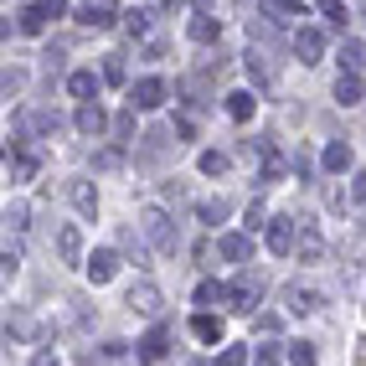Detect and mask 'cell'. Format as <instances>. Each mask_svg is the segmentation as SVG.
Instances as JSON below:
<instances>
[{"instance_id": "cell-1", "label": "cell", "mask_w": 366, "mask_h": 366, "mask_svg": "<svg viewBox=\"0 0 366 366\" xmlns=\"http://www.w3.org/2000/svg\"><path fill=\"white\" fill-rule=\"evenodd\" d=\"M263 238H268V248H273L278 258H284V253H294V243H299V217H268Z\"/></svg>"}, {"instance_id": "cell-2", "label": "cell", "mask_w": 366, "mask_h": 366, "mask_svg": "<svg viewBox=\"0 0 366 366\" xmlns=\"http://www.w3.org/2000/svg\"><path fill=\"white\" fill-rule=\"evenodd\" d=\"M140 227H145V238L155 243V248H176V222H170L165 211H155V206L140 211Z\"/></svg>"}, {"instance_id": "cell-3", "label": "cell", "mask_w": 366, "mask_h": 366, "mask_svg": "<svg viewBox=\"0 0 366 366\" xmlns=\"http://www.w3.org/2000/svg\"><path fill=\"white\" fill-rule=\"evenodd\" d=\"M165 83L160 78H140V83H129V109H160L165 103Z\"/></svg>"}, {"instance_id": "cell-4", "label": "cell", "mask_w": 366, "mask_h": 366, "mask_svg": "<svg viewBox=\"0 0 366 366\" xmlns=\"http://www.w3.org/2000/svg\"><path fill=\"white\" fill-rule=\"evenodd\" d=\"M78 21L88 31H103V26H114V21H124L119 11H114V0H83L78 6Z\"/></svg>"}, {"instance_id": "cell-5", "label": "cell", "mask_w": 366, "mask_h": 366, "mask_svg": "<svg viewBox=\"0 0 366 366\" xmlns=\"http://www.w3.org/2000/svg\"><path fill=\"white\" fill-rule=\"evenodd\" d=\"M294 253H299V263H320L325 258V238H320V227L305 217L299 222V243H294Z\"/></svg>"}, {"instance_id": "cell-6", "label": "cell", "mask_w": 366, "mask_h": 366, "mask_svg": "<svg viewBox=\"0 0 366 366\" xmlns=\"http://www.w3.org/2000/svg\"><path fill=\"white\" fill-rule=\"evenodd\" d=\"M294 57H299V62H320V57H325V31L299 26V31H294Z\"/></svg>"}, {"instance_id": "cell-7", "label": "cell", "mask_w": 366, "mask_h": 366, "mask_svg": "<svg viewBox=\"0 0 366 366\" xmlns=\"http://www.w3.org/2000/svg\"><path fill=\"white\" fill-rule=\"evenodd\" d=\"M258 299H263V278H258V273H243L238 284H232V310H253Z\"/></svg>"}, {"instance_id": "cell-8", "label": "cell", "mask_w": 366, "mask_h": 366, "mask_svg": "<svg viewBox=\"0 0 366 366\" xmlns=\"http://www.w3.org/2000/svg\"><path fill=\"white\" fill-rule=\"evenodd\" d=\"M114 273H119V253H114V248H98V253L88 258V278H93V284H109Z\"/></svg>"}, {"instance_id": "cell-9", "label": "cell", "mask_w": 366, "mask_h": 366, "mask_svg": "<svg viewBox=\"0 0 366 366\" xmlns=\"http://www.w3.org/2000/svg\"><path fill=\"white\" fill-rule=\"evenodd\" d=\"M217 253L227 258V263H248V258H253V238H248V232H227V238L217 243Z\"/></svg>"}, {"instance_id": "cell-10", "label": "cell", "mask_w": 366, "mask_h": 366, "mask_svg": "<svg viewBox=\"0 0 366 366\" xmlns=\"http://www.w3.org/2000/svg\"><path fill=\"white\" fill-rule=\"evenodd\" d=\"M68 93H73L78 103H98V78H93L88 68H78V73H68Z\"/></svg>"}, {"instance_id": "cell-11", "label": "cell", "mask_w": 366, "mask_h": 366, "mask_svg": "<svg viewBox=\"0 0 366 366\" xmlns=\"http://www.w3.org/2000/svg\"><path fill=\"white\" fill-rule=\"evenodd\" d=\"M129 305H135L140 315H160V289L145 278V284H135V289H129Z\"/></svg>"}, {"instance_id": "cell-12", "label": "cell", "mask_w": 366, "mask_h": 366, "mask_svg": "<svg viewBox=\"0 0 366 366\" xmlns=\"http://www.w3.org/2000/svg\"><path fill=\"white\" fill-rule=\"evenodd\" d=\"M361 98H366V93H361V78H356V73H340V78H335V103H340V109H356Z\"/></svg>"}, {"instance_id": "cell-13", "label": "cell", "mask_w": 366, "mask_h": 366, "mask_svg": "<svg viewBox=\"0 0 366 366\" xmlns=\"http://www.w3.org/2000/svg\"><path fill=\"white\" fill-rule=\"evenodd\" d=\"M191 335H197V340H206V346H217V340H222V315H197V320H191Z\"/></svg>"}, {"instance_id": "cell-14", "label": "cell", "mask_w": 366, "mask_h": 366, "mask_svg": "<svg viewBox=\"0 0 366 366\" xmlns=\"http://www.w3.org/2000/svg\"><path fill=\"white\" fill-rule=\"evenodd\" d=\"M186 36H191V41H202V47H211V41H217V16L197 11V16H191V26H186Z\"/></svg>"}, {"instance_id": "cell-15", "label": "cell", "mask_w": 366, "mask_h": 366, "mask_svg": "<svg viewBox=\"0 0 366 366\" xmlns=\"http://www.w3.org/2000/svg\"><path fill=\"white\" fill-rule=\"evenodd\" d=\"M320 165H325L330 170V176H346V170H351V145H325V155H320Z\"/></svg>"}, {"instance_id": "cell-16", "label": "cell", "mask_w": 366, "mask_h": 366, "mask_svg": "<svg viewBox=\"0 0 366 366\" xmlns=\"http://www.w3.org/2000/svg\"><path fill=\"white\" fill-rule=\"evenodd\" d=\"M165 351H170V330H165V325H155V330L140 340V356H145V361H160Z\"/></svg>"}, {"instance_id": "cell-17", "label": "cell", "mask_w": 366, "mask_h": 366, "mask_svg": "<svg viewBox=\"0 0 366 366\" xmlns=\"http://www.w3.org/2000/svg\"><path fill=\"white\" fill-rule=\"evenodd\" d=\"M68 197H73V206L83 211V217H93V211H98V191H93L88 181H73V186H68Z\"/></svg>"}, {"instance_id": "cell-18", "label": "cell", "mask_w": 366, "mask_h": 366, "mask_svg": "<svg viewBox=\"0 0 366 366\" xmlns=\"http://www.w3.org/2000/svg\"><path fill=\"white\" fill-rule=\"evenodd\" d=\"M57 253H62V263H78V258H83V232L78 227H62L57 232Z\"/></svg>"}, {"instance_id": "cell-19", "label": "cell", "mask_w": 366, "mask_h": 366, "mask_svg": "<svg viewBox=\"0 0 366 366\" xmlns=\"http://www.w3.org/2000/svg\"><path fill=\"white\" fill-rule=\"evenodd\" d=\"M73 124L83 129V135H98V129L109 124V119H103V109H98V103H78V119H73Z\"/></svg>"}, {"instance_id": "cell-20", "label": "cell", "mask_w": 366, "mask_h": 366, "mask_svg": "<svg viewBox=\"0 0 366 366\" xmlns=\"http://www.w3.org/2000/svg\"><path fill=\"white\" fill-rule=\"evenodd\" d=\"M253 109H258V98H253V93H227V119L248 124V119H253Z\"/></svg>"}, {"instance_id": "cell-21", "label": "cell", "mask_w": 366, "mask_h": 366, "mask_svg": "<svg viewBox=\"0 0 366 366\" xmlns=\"http://www.w3.org/2000/svg\"><path fill=\"white\" fill-rule=\"evenodd\" d=\"M16 26L26 31V36H41V31H47V11H41V6H26V11H21V21H16Z\"/></svg>"}, {"instance_id": "cell-22", "label": "cell", "mask_w": 366, "mask_h": 366, "mask_svg": "<svg viewBox=\"0 0 366 366\" xmlns=\"http://www.w3.org/2000/svg\"><path fill=\"white\" fill-rule=\"evenodd\" d=\"M340 62H346V73H361L366 68V47L361 41H340Z\"/></svg>"}, {"instance_id": "cell-23", "label": "cell", "mask_w": 366, "mask_h": 366, "mask_svg": "<svg viewBox=\"0 0 366 366\" xmlns=\"http://www.w3.org/2000/svg\"><path fill=\"white\" fill-rule=\"evenodd\" d=\"M299 0H268V21H299Z\"/></svg>"}, {"instance_id": "cell-24", "label": "cell", "mask_w": 366, "mask_h": 366, "mask_svg": "<svg viewBox=\"0 0 366 366\" xmlns=\"http://www.w3.org/2000/svg\"><path fill=\"white\" fill-rule=\"evenodd\" d=\"M227 155H222V150H206V155H202V176H227Z\"/></svg>"}, {"instance_id": "cell-25", "label": "cell", "mask_w": 366, "mask_h": 366, "mask_svg": "<svg viewBox=\"0 0 366 366\" xmlns=\"http://www.w3.org/2000/svg\"><path fill=\"white\" fill-rule=\"evenodd\" d=\"M217 299H232V289H227V284H211V278H206V284L197 289V305H217Z\"/></svg>"}, {"instance_id": "cell-26", "label": "cell", "mask_w": 366, "mask_h": 366, "mask_svg": "<svg viewBox=\"0 0 366 366\" xmlns=\"http://www.w3.org/2000/svg\"><path fill=\"white\" fill-rule=\"evenodd\" d=\"M103 83H114V88H124V52H114L109 62H103Z\"/></svg>"}, {"instance_id": "cell-27", "label": "cell", "mask_w": 366, "mask_h": 366, "mask_svg": "<svg viewBox=\"0 0 366 366\" xmlns=\"http://www.w3.org/2000/svg\"><path fill=\"white\" fill-rule=\"evenodd\" d=\"M258 227H268V211H263V202H253V206H248V217H243V232H248V238H253Z\"/></svg>"}, {"instance_id": "cell-28", "label": "cell", "mask_w": 366, "mask_h": 366, "mask_svg": "<svg viewBox=\"0 0 366 366\" xmlns=\"http://www.w3.org/2000/svg\"><path fill=\"white\" fill-rule=\"evenodd\" d=\"M289 310H294V315H310V310H315V294L294 284V289H289Z\"/></svg>"}, {"instance_id": "cell-29", "label": "cell", "mask_w": 366, "mask_h": 366, "mask_svg": "<svg viewBox=\"0 0 366 366\" xmlns=\"http://www.w3.org/2000/svg\"><path fill=\"white\" fill-rule=\"evenodd\" d=\"M320 11H325V21H330V26H346V21H351V11L340 6V0H320Z\"/></svg>"}, {"instance_id": "cell-30", "label": "cell", "mask_w": 366, "mask_h": 366, "mask_svg": "<svg viewBox=\"0 0 366 366\" xmlns=\"http://www.w3.org/2000/svg\"><path fill=\"white\" fill-rule=\"evenodd\" d=\"M217 366H248V346H238V340H232V346H222Z\"/></svg>"}, {"instance_id": "cell-31", "label": "cell", "mask_w": 366, "mask_h": 366, "mask_svg": "<svg viewBox=\"0 0 366 366\" xmlns=\"http://www.w3.org/2000/svg\"><path fill=\"white\" fill-rule=\"evenodd\" d=\"M248 73H253L258 83H273V73H268V57H263V52H248Z\"/></svg>"}, {"instance_id": "cell-32", "label": "cell", "mask_w": 366, "mask_h": 366, "mask_svg": "<svg viewBox=\"0 0 366 366\" xmlns=\"http://www.w3.org/2000/svg\"><path fill=\"white\" fill-rule=\"evenodd\" d=\"M289 361H294V366H315V346H310V340H294V346H289Z\"/></svg>"}, {"instance_id": "cell-33", "label": "cell", "mask_w": 366, "mask_h": 366, "mask_svg": "<svg viewBox=\"0 0 366 366\" xmlns=\"http://www.w3.org/2000/svg\"><path fill=\"white\" fill-rule=\"evenodd\" d=\"M114 135H119V140H135V109H124V114L114 119Z\"/></svg>"}, {"instance_id": "cell-34", "label": "cell", "mask_w": 366, "mask_h": 366, "mask_svg": "<svg viewBox=\"0 0 366 366\" xmlns=\"http://www.w3.org/2000/svg\"><path fill=\"white\" fill-rule=\"evenodd\" d=\"M222 217H227V202H206V206H202V222H206V227H217Z\"/></svg>"}, {"instance_id": "cell-35", "label": "cell", "mask_w": 366, "mask_h": 366, "mask_svg": "<svg viewBox=\"0 0 366 366\" xmlns=\"http://www.w3.org/2000/svg\"><path fill=\"white\" fill-rule=\"evenodd\" d=\"M6 335H31V315H11L6 320Z\"/></svg>"}, {"instance_id": "cell-36", "label": "cell", "mask_w": 366, "mask_h": 366, "mask_svg": "<svg viewBox=\"0 0 366 366\" xmlns=\"http://www.w3.org/2000/svg\"><path fill=\"white\" fill-rule=\"evenodd\" d=\"M170 135H176V140H197V124H191V119L181 114L176 124H170Z\"/></svg>"}, {"instance_id": "cell-37", "label": "cell", "mask_w": 366, "mask_h": 366, "mask_svg": "<svg viewBox=\"0 0 366 366\" xmlns=\"http://www.w3.org/2000/svg\"><path fill=\"white\" fill-rule=\"evenodd\" d=\"M145 26H150V16H145V11H129V16H124V31H135V36H140Z\"/></svg>"}, {"instance_id": "cell-38", "label": "cell", "mask_w": 366, "mask_h": 366, "mask_svg": "<svg viewBox=\"0 0 366 366\" xmlns=\"http://www.w3.org/2000/svg\"><path fill=\"white\" fill-rule=\"evenodd\" d=\"M41 11H47V21H57V16H68V0H36Z\"/></svg>"}, {"instance_id": "cell-39", "label": "cell", "mask_w": 366, "mask_h": 366, "mask_svg": "<svg viewBox=\"0 0 366 366\" xmlns=\"http://www.w3.org/2000/svg\"><path fill=\"white\" fill-rule=\"evenodd\" d=\"M21 83H26V73H21V68H6V93H21Z\"/></svg>"}, {"instance_id": "cell-40", "label": "cell", "mask_w": 366, "mask_h": 366, "mask_svg": "<svg viewBox=\"0 0 366 366\" xmlns=\"http://www.w3.org/2000/svg\"><path fill=\"white\" fill-rule=\"evenodd\" d=\"M253 366H278V351H273V346H258V356H253Z\"/></svg>"}, {"instance_id": "cell-41", "label": "cell", "mask_w": 366, "mask_h": 366, "mask_svg": "<svg viewBox=\"0 0 366 366\" xmlns=\"http://www.w3.org/2000/svg\"><path fill=\"white\" fill-rule=\"evenodd\" d=\"M98 165H103V170H119V165H124V155H119V150H103Z\"/></svg>"}, {"instance_id": "cell-42", "label": "cell", "mask_w": 366, "mask_h": 366, "mask_svg": "<svg viewBox=\"0 0 366 366\" xmlns=\"http://www.w3.org/2000/svg\"><path fill=\"white\" fill-rule=\"evenodd\" d=\"M31 366H57V356H52V351H36V356H31Z\"/></svg>"}]
</instances>
